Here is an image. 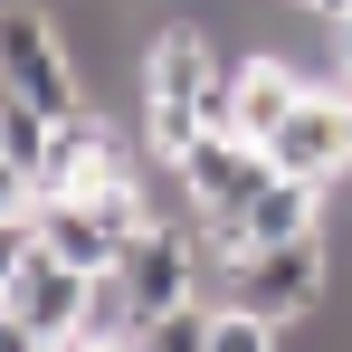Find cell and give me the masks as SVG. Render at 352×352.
Masks as SVG:
<instances>
[{
  "label": "cell",
  "instance_id": "cell-1",
  "mask_svg": "<svg viewBox=\"0 0 352 352\" xmlns=\"http://www.w3.org/2000/svg\"><path fill=\"white\" fill-rule=\"evenodd\" d=\"M210 67H219V48H210L200 29H153V38H143L133 86H143V143H153V153L181 162V153L210 133Z\"/></svg>",
  "mask_w": 352,
  "mask_h": 352
},
{
  "label": "cell",
  "instance_id": "cell-2",
  "mask_svg": "<svg viewBox=\"0 0 352 352\" xmlns=\"http://www.w3.org/2000/svg\"><path fill=\"white\" fill-rule=\"evenodd\" d=\"M210 305H248V314H267V324L324 314V305H333V248H324V229L314 238H276V248H248L238 267H219Z\"/></svg>",
  "mask_w": 352,
  "mask_h": 352
},
{
  "label": "cell",
  "instance_id": "cell-3",
  "mask_svg": "<svg viewBox=\"0 0 352 352\" xmlns=\"http://www.w3.org/2000/svg\"><path fill=\"white\" fill-rule=\"evenodd\" d=\"M267 181H276V153L248 143V133H200V143L181 153V190H190V210H248Z\"/></svg>",
  "mask_w": 352,
  "mask_h": 352
},
{
  "label": "cell",
  "instance_id": "cell-4",
  "mask_svg": "<svg viewBox=\"0 0 352 352\" xmlns=\"http://www.w3.org/2000/svg\"><path fill=\"white\" fill-rule=\"evenodd\" d=\"M124 162H133L124 124L105 115V105H76V115H58V133H48V162H38V190H96V181H115Z\"/></svg>",
  "mask_w": 352,
  "mask_h": 352
},
{
  "label": "cell",
  "instance_id": "cell-5",
  "mask_svg": "<svg viewBox=\"0 0 352 352\" xmlns=\"http://www.w3.org/2000/svg\"><path fill=\"white\" fill-rule=\"evenodd\" d=\"M86 305H96V276L86 267H67V257H48V248H29L19 257V276H10V295H0V314H19L29 333H76L86 324Z\"/></svg>",
  "mask_w": 352,
  "mask_h": 352
},
{
  "label": "cell",
  "instance_id": "cell-6",
  "mask_svg": "<svg viewBox=\"0 0 352 352\" xmlns=\"http://www.w3.org/2000/svg\"><path fill=\"white\" fill-rule=\"evenodd\" d=\"M305 86H314V76L286 67V58H238V133H248V143H267V133L305 105Z\"/></svg>",
  "mask_w": 352,
  "mask_h": 352
},
{
  "label": "cell",
  "instance_id": "cell-7",
  "mask_svg": "<svg viewBox=\"0 0 352 352\" xmlns=\"http://www.w3.org/2000/svg\"><path fill=\"white\" fill-rule=\"evenodd\" d=\"M238 219H248V238H257V248H276V238H314V229H324V181L276 172L248 210H238Z\"/></svg>",
  "mask_w": 352,
  "mask_h": 352
},
{
  "label": "cell",
  "instance_id": "cell-8",
  "mask_svg": "<svg viewBox=\"0 0 352 352\" xmlns=\"http://www.w3.org/2000/svg\"><path fill=\"white\" fill-rule=\"evenodd\" d=\"M210 324H219V305H210V295H181L162 314H143L124 352H210Z\"/></svg>",
  "mask_w": 352,
  "mask_h": 352
},
{
  "label": "cell",
  "instance_id": "cell-9",
  "mask_svg": "<svg viewBox=\"0 0 352 352\" xmlns=\"http://www.w3.org/2000/svg\"><path fill=\"white\" fill-rule=\"evenodd\" d=\"M210 352H286V324H267V314H248V305H219Z\"/></svg>",
  "mask_w": 352,
  "mask_h": 352
},
{
  "label": "cell",
  "instance_id": "cell-10",
  "mask_svg": "<svg viewBox=\"0 0 352 352\" xmlns=\"http://www.w3.org/2000/svg\"><path fill=\"white\" fill-rule=\"evenodd\" d=\"M343 10H352V0H305V19H324V29H333Z\"/></svg>",
  "mask_w": 352,
  "mask_h": 352
}]
</instances>
